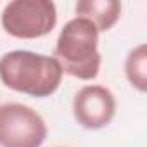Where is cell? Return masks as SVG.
<instances>
[{
    "label": "cell",
    "instance_id": "5",
    "mask_svg": "<svg viewBox=\"0 0 147 147\" xmlns=\"http://www.w3.org/2000/svg\"><path fill=\"white\" fill-rule=\"evenodd\" d=\"M116 113V100L109 88L102 85L83 87L73 100V114L78 125L87 130L107 126Z\"/></svg>",
    "mask_w": 147,
    "mask_h": 147
},
{
    "label": "cell",
    "instance_id": "4",
    "mask_svg": "<svg viewBox=\"0 0 147 147\" xmlns=\"http://www.w3.org/2000/svg\"><path fill=\"white\" fill-rule=\"evenodd\" d=\"M47 138L43 118L24 104L0 106V145L2 147H40Z\"/></svg>",
    "mask_w": 147,
    "mask_h": 147
},
{
    "label": "cell",
    "instance_id": "6",
    "mask_svg": "<svg viewBox=\"0 0 147 147\" xmlns=\"http://www.w3.org/2000/svg\"><path fill=\"white\" fill-rule=\"evenodd\" d=\"M76 14L88 19L97 31H107L119 19L121 4L116 0H82L76 4Z\"/></svg>",
    "mask_w": 147,
    "mask_h": 147
},
{
    "label": "cell",
    "instance_id": "2",
    "mask_svg": "<svg viewBox=\"0 0 147 147\" xmlns=\"http://www.w3.org/2000/svg\"><path fill=\"white\" fill-rule=\"evenodd\" d=\"M62 73L78 80H94L100 69L99 31L83 18H75L64 24L55 43L54 57Z\"/></svg>",
    "mask_w": 147,
    "mask_h": 147
},
{
    "label": "cell",
    "instance_id": "7",
    "mask_svg": "<svg viewBox=\"0 0 147 147\" xmlns=\"http://www.w3.org/2000/svg\"><path fill=\"white\" fill-rule=\"evenodd\" d=\"M125 71L128 82L140 92H145L147 88V45L140 43L135 47L125 62Z\"/></svg>",
    "mask_w": 147,
    "mask_h": 147
},
{
    "label": "cell",
    "instance_id": "3",
    "mask_svg": "<svg viewBox=\"0 0 147 147\" xmlns=\"http://www.w3.org/2000/svg\"><path fill=\"white\" fill-rule=\"evenodd\" d=\"M57 23V9L50 0H14L2 11L5 33L21 40L49 35Z\"/></svg>",
    "mask_w": 147,
    "mask_h": 147
},
{
    "label": "cell",
    "instance_id": "1",
    "mask_svg": "<svg viewBox=\"0 0 147 147\" xmlns=\"http://www.w3.org/2000/svg\"><path fill=\"white\" fill-rule=\"evenodd\" d=\"M0 80L11 90L42 99L59 88L62 69L54 57L12 50L0 57Z\"/></svg>",
    "mask_w": 147,
    "mask_h": 147
}]
</instances>
